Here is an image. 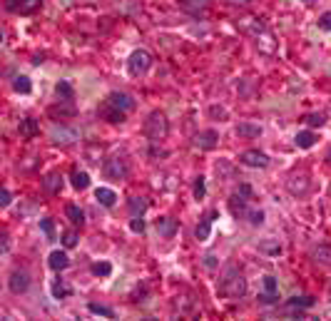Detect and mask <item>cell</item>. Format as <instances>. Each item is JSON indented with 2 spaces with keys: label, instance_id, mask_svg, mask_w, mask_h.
<instances>
[{
  "label": "cell",
  "instance_id": "obj_12",
  "mask_svg": "<svg viewBox=\"0 0 331 321\" xmlns=\"http://www.w3.org/2000/svg\"><path fill=\"white\" fill-rule=\"evenodd\" d=\"M50 137H53V142L55 145H72L77 137H80V132L77 130H72V127H65V125H55L53 127V132H50Z\"/></svg>",
  "mask_w": 331,
  "mask_h": 321
},
{
  "label": "cell",
  "instance_id": "obj_35",
  "mask_svg": "<svg viewBox=\"0 0 331 321\" xmlns=\"http://www.w3.org/2000/svg\"><path fill=\"white\" fill-rule=\"evenodd\" d=\"M13 90H15V92H20V95H28V92L32 90L30 77H28V75H18V77L13 80Z\"/></svg>",
  "mask_w": 331,
  "mask_h": 321
},
{
  "label": "cell",
  "instance_id": "obj_41",
  "mask_svg": "<svg viewBox=\"0 0 331 321\" xmlns=\"http://www.w3.org/2000/svg\"><path fill=\"white\" fill-rule=\"evenodd\" d=\"M262 252H267V254H281V244L279 242H262Z\"/></svg>",
  "mask_w": 331,
  "mask_h": 321
},
{
  "label": "cell",
  "instance_id": "obj_48",
  "mask_svg": "<svg viewBox=\"0 0 331 321\" xmlns=\"http://www.w3.org/2000/svg\"><path fill=\"white\" fill-rule=\"evenodd\" d=\"M10 202H13V194H10V189L3 187V192H0V207H10Z\"/></svg>",
  "mask_w": 331,
  "mask_h": 321
},
{
  "label": "cell",
  "instance_id": "obj_4",
  "mask_svg": "<svg viewBox=\"0 0 331 321\" xmlns=\"http://www.w3.org/2000/svg\"><path fill=\"white\" fill-rule=\"evenodd\" d=\"M252 197H254V192H252V187L244 182V184H239V189L237 192H232V197H229V207H232V214L234 217H239L246 212V207H249V202H252Z\"/></svg>",
  "mask_w": 331,
  "mask_h": 321
},
{
  "label": "cell",
  "instance_id": "obj_1",
  "mask_svg": "<svg viewBox=\"0 0 331 321\" xmlns=\"http://www.w3.org/2000/svg\"><path fill=\"white\" fill-rule=\"evenodd\" d=\"M217 292L222 294L224 299H241L244 294H246V279H244V274H241L239 269L234 266V264H227L224 269H222V274H219V279H217Z\"/></svg>",
  "mask_w": 331,
  "mask_h": 321
},
{
  "label": "cell",
  "instance_id": "obj_24",
  "mask_svg": "<svg viewBox=\"0 0 331 321\" xmlns=\"http://www.w3.org/2000/svg\"><path fill=\"white\" fill-rule=\"evenodd\" d=\"M177 5H180L184 13H189V15H202L210 3H207V0H177Z\"/></svg>",
  "mask_w": 331,
  "mask_h": 321
},
{
  "label": "cell",
  "instance_id": "obj_45",
  "mask_svg": "<svg viewBox=\"0 0 331 321\" xmlns=\"http://www.w3.org/2000/svg\"><path fill=\"white\" fill-rule=\"evenodd\" d=\"M130 229L135 234H142L145 232V219H142V217H135V219L130 222Z\"/></svg>",
  "mask_w": 331,
  "mask_h": 321
},
{
  "label": "cell",
  "instance_id": "obj_39",
  "mask_svg": "<svg viewBox=\"0 0 331 321\" xmlns=\"http://www.w3.org/2000/svg\"><path fill=\"white\" fill-rule=\"evenodd\" d=\"M214 170H217V175H219V179H222V177H234V167H232L229 162H222V159H219Z\"/></svg>",
  "mask_w": 331,
  "mask_h": 321
},
{
  "label": "cell",
  "instance_id": "obj_30",
  "mask_svg": "<svg viewBox=\"0 0 331 321\" xmlns=\"http://www.w3.org/2000/svg\"><path fill=\"white\" fill-rule=\"evenodd\" d=\"M294 142H297V147H299V149H309V147L316 145V135H314L311 130H301V132H297Z\"/></svg>",
  "mask_w": 331,
  "mask_h": 321
},
{
  "label": "cell",
  "instance_id": "obj_15",
  "mask_svg": "<svg viewBox=\"0 0 331 321\" xmlns=\"http://www.w3.org/2000/svg\"><path fill=\"white\" fill-rule=\"evenodd\" d=\"M219 214H217V209H212V212H207L202 219H199V224H197V229H194V236L199 239V242H207L212 234V222L217 219Z\"/></svg>",
  "mask_w": 331,
  "mask_h": 321
},
{
  "label": "cell",
  "instance_id": "obj_42",
  "mask_svg": "<svg viewBox=\"0 0 331 321\" xmlns=\"http://www.w3.org/2000/svg\"><path fill=\"white\" fill-rule=\"evenodd\" d=\"M264 292L279 294V284H276V279H274L271 274H267V276H264Z\"/></svg>",
  "mask_w": 331,
  "mask_h": 321
},
{
  "label": "cell",
  "instance_id": "obj_52",
  "mask_svg": "<svg viewBox=\"0 0 331 321\" xmlns=\"http://www.w3.org/2000/svg\"><path fill=\"white\" fill-rule=\"evenodd\" d=\"M304 3H306V5H311V3H316V0H304Z\"/></svg>",
  "mask_w": 331,
  "mask_h": 321
},
{
  "label": "cell",
  "instance_id": "obj_37",
  "mask_svg": "<svg viewBox=\"0 0 331 321\" xmlns=\"http://www.w3.org/2000/svg\"><path fill=\"white\" fill-rule=\"evenodd\" d=\"M192 192H194V199H204V194H207V184H204V177H194V187H192Z\"/></svg>",
  "mask_w": 331,
  "mask_h": 321
},
{
  "label": "cell",
  "instance_id": "obj_3",
  "mask_svg": "<svg viewBox=\"0 0 331 321\" xmlns=\"http://www.w3.org/2000/svg\"><path fill=\"white\" fill-rule=\"evenodd\" d=\"M102 175L107 177V179H127L130 177V159L125 157V154H115V157H110V159H105V165H102Z\"/></svg>",
  "mask_w": 331,
  "mask_h": 321
},
{
  "label": "cell",
  "instance_id": "obj_13",
  "mask_svg": "<svg viewBox=\"0 0 331 321\" xmlns=\"http://www.w3.org/2000/svg\"><path fill=\"white\" fill-rule=\"evenodd\" d=\"M194 145L199 147V149H204V152H212L214 147L219 145V132L217 130H202V132H197L194 135Z\"/></svg>",
  "mask_w": 331,
  "mask_h": 321
},
{
  "label": "cell",
  "instance_id": "obj_18",
  "mask_svg": "<svg viewBox=\"0 0 331 321\" xmlns=\"http://www.w3.org/2000/svg\"><path fill=\"white\" fill-rule=\"evenodd\" d=\"M18 132H20L25 140H32V137L40 135V125H37L35 117H23V119L18 122Z\"/></svg>",
  "mask_w": 331,
  "mask_h": 321
},
{
  "label": "cell",
  "instance_id": "obj_49",
  "mask_svg": "<svg viewBox=\"0 0 331 321\" xmlns=\"http://www.w3.org/2000/svg\"><path fill=\"white\" fill-rule=\"evenodd\" d=\"M204 269H217V257H214V254H207V257H204Z\"/></svg>",
  "mask_w": 331,
  "mask_h": 321
},
{
  "label": "cell",
  "instance_id": "obj_36",
  "mask_svg": "<svg viewBox=\"0 0 331 321\" xmlns=\"http://www.w3.org/2000/svg\"><path fill=\"white\" fill-rule=\"evenodd\" d=\"M90 271L95 276H110V274H112V264L110 262H95L90 266Z\"/></svg>",
  "mask_w": 331,
  "mask_h": 321
},
{
  "label": "cell",
  "instance_id": "obj_9",
  "mask_svg": "<svg viewBox=\"0 0 331 321\" xmlns=\"http://www.w3.org/2000/svg\"><path fill=\"white\" fill-rule=\"evenodd\" d=\"M8 289L13 294H25L30 289V271L28 269H15L8 279Z\"/></svg>",
  "mask_w": 331,
  "mask_h": 321
},
{
  "label": "cell",
  "instance_id": "obj_33",
  "mask_svg": "<svg viewBox=\"0 0 331 321\" xmlns=\"http://www.w3.org/2000/svg\"><path fill=\"white\" fill-rule=\"evenodd\" d=\"M70 294H72V287H70L65 279H55V282H53V296H55V299H67Z\"/></svg>",
  "mask_w": 331,
  "mask_h": 321
},
{
  "label": "cell",
  "instance_id": "obj_26",
  "mask_svg": "<svg viewBox=\"0 0 331 321\" xmlns=\"http://www.w3.org/2000/svg\"><path fill=\"white\" fill-rule=\"evenodd\" d=\"M147 207H150V202H147L145 197H130V199H127V209H130L132 217H142V214L147 212Z\"/></svg>",
  "mask_w": 331,
  "mask_h": 321
},
{
  "label": "cell",
  "instance_id": "obj_32",
  "mask_svg": "<svg viewBox=\"0 0 331 321\" xmlns=\"http://www.w3.org/2000/svg\"><path fill=\"white\" fill-rule=\"evenodd\" d=\"M241 219H246L252 227H262V224H264V212H262V209H254V207H246V212L241 214Z\"/></svg>",
  "mask_w": 331,
  "mask_h": 321
},
{
  "label": "cell",
  "instance_id": "obj_16",
  "mask_svg": "<svg viewBox=\"0 0 331 321\" xmlns=\"http://www.w3.org/2000/svg\"><path fill=\"white\" fill-rule=\"evenodd\" d=\"M154 229L159 236H164V239H172L175 234H177V222L172 219V217H159L157 222H154Z\"/></svg>",
  "mask_w": 331,
  "mask_h": 321
},
{
  "label": "cell",
  "instance_id": "obj_2",
  "mask_svg": "<svg viewBox=\"0 0 331 321\" xmlns=\"http://www.w3.org/2000/svg\"><path fill=\"white\" fill-rule=\"evenodd\" d=\"M142 132H145V137L150 140L152 145L162 142L170 135V119H167V115L162 110H152L150 115H147V119H145V125H142Z\"/></svg>",
  "mask_w": 331,
  "mask_h": 321
},
{
  "label": "cell",
  "instance_id": "obj_22",
  "mask_svg": "<svg viewBox=\"0 0 331 321\" xmlns=\"http://www.w3.org/2000/svg\"><path fill=\"white\" fill-rule=\"evenodd\" d=\"M43 189L48 194H60L62 192V175L60 172H48L43 177Z\"/></svg>",
  "mask_w": 331,
  "mask_h": 321
},
{
  "label": "cell",
  "instance_id": "obj_23",
  "mask_svg": "<svg viewBox=\"0 0 331 321\" xmlns=\"http://www.w3.org/2000/svg\"><path fill=\"white\" fill-rule=\"evenodd\" d=\"M311 259L319 264V266H329L331 269V247L329 244H319L311 249Z\"/></svg>",
  "mask_w": 331,
  "mask_h": 321
},
{
  "label": "cell",
  "instance_id": "obj_47",
  "mask_svg": "<svg viewBox=\"0 0 331 321\" xmlns=\"http://www.w3.org/2000/svg\"><path fill=\"white\" fill-rule=\"evenodd\" d=\"M319 28L326 30V32H331V10H326V13L319 18Z\"/></svg>",
  "mask_w": 331,
  "mask_h": 321
},
{
  "label": "cell",
  "instance_id": "obj_28",
  "mask_svg": "<svg viewBox=\"0 0 331 321\" xmlns=\"http://www.w3.org/2000/svg\"><path fill=\"white\" fill-rule=\"evenodd\" d=\"M55 97L62 100V102H72V100H75V90H72V85H70L67 80H60V83L55 85Z\"/></svg>",
  "mask_w": 331,
  "mask_h": 321
},
{
  "label": "cell",
  "instance_id": "obj_14",
  "mask_svg": "<svg viewBox=\"0 0 331 321\" xmlns=\"http://www.w3.org/2000/svg\"><path fill=\"white\" fill-rule=\"evenodd\" d=\"M97 117L105 119V122H110V125H122V122L127 119V112H122V110H117V107L102 102V107L97 110Z\"/></svg>",
  "mask_w": 331,
  "mask_h": 321
},
{
  "label": "cell",
  "instance_id": "obj_10",
  "mask_svg": "<svg viewBox=\"0 0 331 321\" xmlns=\"http://www.w3.org/2000/svg\"><path fill=\"white\" fill-rule=\"evenodd\" d=\"M107 105H112V107H117L122 112H132L135 107H137V102H135V97L132 95H127V92H120V90H112L110 95H107V100H105Z\"/></svg>",
  "mask_w": 331,
  "mask_h": 321
},
{
  "label": "cell",
  "instance_id": "obj_50",
  "mask_svg": "<svg viewBox=\"0 0 331 321\" xmlns=\"http://www.w3.org/2000/svg\"><path fill=\"white\" fill-rule=\"evenodd\" d=\"M10 252V236H8V232H3V254H8Z\"/></svg>",
  "mask_w": 331,
  "mask_h": 321
},
{
  "label": "cell",
  "instance_id": "obj_5",
  "mask_svg": "<svg viewBox=\"0 0 331 321\" xmlns=\"http://www.w3.org/2000/svg\"><path fill=\"white\" fill-rule=\"evenodd\" d=\"M150 67H152V55L147 53V50H135V53L127 58V70H130L132 77L145 75Z\"/></svg>",
  "mask_w": 331,
  "mask_h": 321
},
{
  "label": "cell",
  "instance_id": "obj_40",
  "mask_svg": "<svg viewBox=\"0 0 331 321\" xmlns=\"http://www.w3.org/2000/svg\"><path fill=\"white\" fill-rule=\"evenodd\" d=\"M40 229L45 232L48 239H55V224H53V219H40Z\"/></svg>",
  "mask_w": 331,
  "mask_h": 321
},
{
  "label": "cell",
  "instance_id": "obj_7",
  "mask_svg": "<svg viewBox=\"0 0 331 321\" xmlns=\"http://www.w3.org/2000/svg\"><path fill=\"white\" fill-rule=\"evenodd\" d=\"M40 8H43V0H5V10L18 13V15H35Z\"/></svg>",
  "mask_w": 331,
  "mask_h": 321
},
{
  "label": "cell",
  "instance_id": "obj_43",
  "mask_svg": "<svg viewBox=\"0 0 331 321\" xmlns=\"http://www.w3.org/2000/svg\"><path fill=\"white\" fill-rule=\"evenodd\" d=\"M75 244H77V234H75V232H65V234H62V247H65V249H72Z\"/></svg>",
  "mask_w": 331,
  "mask_h": 321
},
{
  "label": "cell",
  "instance_id": "obj_11",
  "mask_svg": "<svg viewBox=\"0 0 331 321\" xmlns=\"http://www.w3.org/2000/svg\"><path fill=\"white\" fill-rule=\"evenodd\" d=\"M48 115L53 117L55 122H58V119L65 122V119H72V117L77 115V107H75L72 102H62V100H58V105H50V107H48Z\"/></svg>",
  "mask_w": 331,
  "mask_h": 321
},
{
  "label": "cell",
  "instance_id": "obj_46",
  "mask_svg": "<svg viewBox=\"0 0 331 321\" xmlns=\"http://www.w3.org/2000/svg\"><path fill=\"white\" fill-rule=\"evenodd\" d=\"M279 301V294H269V292H264V294H259V304H276Z\"/></svg>",
  "mask_w": 331,
  "mask_h": 321
},
{
  "label": "cell",
  "instance_id": "obj_27",
  "mask_svg": "<svg viewBox=\"0 0 331 321\" xmlns=\"http://www.w3.org/2000/svg\"><path fill=\"white\" fill-rule=\"evenodd\" d=\"M65 214H67V219H70L72 227H82L85 224V212L77 205H67L65 207Z\"/></svg>",
  "mask_w": 331,
  "mask_h": 321
},
{
  "label": "cell",
  "instance_id": "obj_29",
  "mask_svg": "<svg viewBox=\"0 0 331 321\" xmlns=\"http://www.w3.org/2000/svg\"><path fill=\"white\" fill-rule=\"evenodd\" d=\"M314 301H316L314 296H292V299L284 301V306L286 309H311Z\"/></svg>",
  "mask_w": 331,
  "mask_h": 321
},
{
  "label": "cell",
  "instance_id": "obj_8",
  "mask_svg": "<svg viewBox=\"0 0 331 321\" xmlns=\"http://www.w3.org/2000/svg\"><path fill=\"white\" fill-rule=\"evenodd\" d=\"M239 162L254 170H264V167H269V154H264L262 149H244L239 154Z\"/></svg>",
  "mask_w": 331,
  "mask_h": 321
},
{
  "label": "cell",
  "instance_id": "obj_51",
  "mask_svg": "<svg viewBox=\"0 0 331 321\" xmlns=\"http://www.w3.org/2000/svg\"><path fill=\"white\" fill-rule=\"evenodd\" d=\"M227 3H232V5H249L252 0H227Z\"/></svg>",
  "mask_w": 331,
  "mask_h": 321
},
{
  "label": "cell",
  "instance_id": "obj_21",
  "mask_svg": "<svg viewBox=\"0 0 331 321\" xmlns=\"http://www.w3.org/2000/svg\"><path fill=\"white\" fill-rule=\"evenodd\" d=\"M48 266H50L53 271H65V269L70 266V257H67V252H62V249L50 252V257H48Z\"/></svg>",
  "mask_w": 331,
  "mask_h": 321
},
{
  "label": "cell",
  "instance_id": "obj_53",
  "mask_svg": "<svg viewBox=\"0 0 331 321\" xmlns=\"http://www.w3.org/2000/svg\"><path fill=\"white\" fill-rule=\"evenodd\" d=\"M329 157H331V152H329Z\"/></svg>",
  "mask_w": 331,
  "mask_h": 321
},
{
  "label": "cell",
  "instance_id": "obj_38",
  "mask_svg": "<svg viewBox=\"0 0 331 321\" xmlns=\"http://www.w3.org/2000/svg\"><path fill=\"white\" fill-rule=\"evenodd\" d=\"M304 122H306L309 127H321V125L326 122V115H324V112H311V115L304 117Z\"/></svg>",
  "mask_w": 331,
  "mask_h": 321
},
{
  "label": "cell",
  "instance_id": "obj_44",
  "mask_svg": "<svg viewBox=\"0 0 331 321\" xmlns=\"http://www.w3.org/2000/svg\"><path fill=\"white\" fill-rule=\"evenodd\" d=\"M100 157H102V147H90V149H88V162L100 165Z\"/></svg>",
  "mask_w": 331,
  "mask_h": 321
},
{
  "label": "cell",
  "instance_id": "obj_31",
  "mask_svg": "<svg viewBox=\"0 0 331 321\" xmlns=\"http://www.w3.org/2000/svg\"><path fill=\"white\" fill-rule=\"evenodd\" d=\"M70 184H72L77 192H82V189H88V187H90V175H88V172L75 170V172L70 175Z\"/></svg>",
  "mask_w": 331,
  "mask_h": 321
},
{
  "label": "cell",
  "instance_id": "obj_19",
  "mask_svg": "<svg viewBox=\"0 0 331 321\" xmlns=\"http://www.w3.org/2000/svg\"><path fill=\"white\" fill-rule=\"evenodd\" d=\"M237 25H239L241 32H246V35H252V37H257L259 32H264V30H267V25H264L259 18H241Z\"/></svg>",
  "mask_w": 331,
  "mask_h": 321
},
{
  "label": "cell",
  "instance_id": "obj_34",
  "mask_svg": "<svg viewBox=\"0 0 331 321\" xmlns=\"http://www.w3.org/2000/svg\"><path fill=\"white\" fill-rule=\"evenodd\" d=\"M88 311H90V314H97V316H105V319H115V311H112L110 306H105V304L90 301V304H88Z\"/></svg>",
  "mask_w": 331,
  "mask_h": 321
},
{
  "label": "cell",
  "instance_id": "obj_20",
  "mask_svg": "<svg viewBox=\"0 0 331 321\" xmlns=\"http://www.w3.org/2000/svg\"><path fill=\"white\" fill-rule=\"evenodd\" d=\"M234 132H237V137H241V140H257L264 130H262V125H254V122H239Z\"/></svg>",
  "mask_w": 331,
  "mask_h": 321
},
{
  "label": "cell",
  "instance_id": "obj_25",
  "mask_svg": "<svg viewBox=\"0 0 331 321\" xmlns=\"http://www.w3.org/2000/svg\"><path fill=\"white\" fill-rule=\"evenodd\" d=\"M95 199H97L102 207H115V202H117V194H115V189H110V187H97Z\"/></svg>",
  "mask_w": 331,
  "mask_h": 321
},
{
  "label": "cell",
  "instance_id": "obj_6",
  "mask_svg": "<svg viewBox=\"0 0 331 321\" xmlns=\"http://www.w3.org/2000/svg\"><path fill=\"white\" fill-rule=\"evenodd\" d=\"M286 192L294 194V197H306L311 192V179L306 172H294L286 179Z\"/></svg>",
  "mask_w": 331,
  "mask_h": 321
},
{
  "label": "cell",
  "instance_id": "obj_17",
  "mask_svg": "<svg viewBox=\"0 0 331 321\" xmlns=\"http://www.w3.org/2000/svg\"><path fill=\"white\" fill-rule=\"evenodd\" d=\"M254 40H257V48H259V53H264V55H274V53H276V40H274V35H271L269 30L259 32Z\"/></svg>",
  "mask_w": 331,
  "mask_h": 321
}]
</instances>
